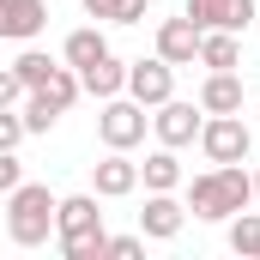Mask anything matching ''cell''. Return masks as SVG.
I'll return each instance as SVG.
<instances>
[{
    "mask_svg": "<svg viewBox=\"0 0 260 260\" xmlns=\"http://www.w3.org/2000/svg\"><path fill=\"white\" fill-rule=\"evenodd\" d=\"M248 200H254V170H242V164H212L206 176H194V182H188V212H194V218H206V224L236 218Z\"/></svg>",
    "mask_w": 260,
    "mask_h": 260,
    "instance_id": "1",
    "label": "cell"
},
{
    "mask_svg": "<svg viewBox=\"0 0 260 260\" xmlns=\"http://www.w3.org/2000/svg\"><path fill=\"white\" fill-rule=\"evenodd\" d=\"M103 212H97V194H67L55 200V248L67 260H103Z\"/></svg>",
    "mask_w": 260,
    "mask_h": 260,
    "instance_id": "2",
    "label": "cell"
},
{
    "mask_svg": "<svg viewBox=\"0 0 260 260\" xmlns=\"http://www.w3.org/2000/svg\"><path fill=\"white\" fill-rule=\"evenodd\" d=\"M6 236H12L18 248H43V242L55 236V194H49L43 182H18V188L6 194Z\"/></svg>",
    "mask_w": 260,
    "mask_h": 260,
    "instance_id": "3",
    "label": "cell"
},
{
    "mask_svg": "<svg viewBox=\"0 0 260 260\" xmlns=\"http://www.w3.org/2000/svg\"><path fill=\"white\" fill-rule=\"evenodd\" d=\"M151 127V115H145V103H133L127 91L121 97H103V109H97V139L109 145V151H133L139 139Z\"/></svg>",
    "mask_w": 260,
    "mask_h": 260,
    "instance_id": "4",
    "label": "cell"
},
{
    "mask_svg": "<svg viewBox=\"0 0 260 260\" xmlns=\"http://www.w3.org/2000/svg\"><path fill=\"white\" fill-rule=\"evenodd\" d=\"M200 151H206V164H248L254 133H248L242 115H206L200 121Z\"/></svg>",
    "mask_w": 260,
    "mask_h": 260,
    "instance_id": "5",
    "label": "cell"
},
{
    "mask_svg": "<svg viewBox=\"0 0 260 260\" xmlns=\"http://www.w3.org/2000/svg\"><path fill=\"white\" fill-rule=\"evenodd\" d=\"M127 97H133V103H145V109H157L164 97H176V67L164 61V55H151V61H127Z\"/></svg>",
    "mask_w": 260,
    "mask_h": 260,
    "instance_id": "6",
    "label": "cell"
},
{
    "mask_svg": "<svg viewBox=\"0 0 260 260\" xmlns=\"http://www.w3.org/2000/svg\"><path fill=\"white\" fill-rule=\"evenodd\" d=\"M200 121H206V109L200 103H176V97H164L157 103V115H151V133H157V145H194L200 139Z\"/></svg>",
    "mask_w": 260,
    "mask_h": 260,
    "instance_id": "7",
    "label": "cell"
},
{
    "mask_svg": "<svg viewBox=\"0 0 260 260\" xmlns=\"http://www.w3.org/2000/svg\"><path fill=\"white\" fill-rule=\"evenodd\" d=\"M49 30V0H0V43H37Z\"/></svg>",
    "mask_w": 260,
    "mask_h": 260,
    "instance_id": "8",
    "label": "cell"
},
{
    "mask_svg": "<svg viewBox=\"0 0 260 260\" xmlns=\"http://www.w3.org/2000/svg\"><path fill=\"white\" fill-rule=\"evenodd\" d=\"M182 12L194 18L200 30H236V37H242V30L254 24V0H188Z\"/></svg>",
    "mask_w": 260,
    "mask_h": 260,
    "instance_id": "9",
    "label": "cell"
},
{
    "mask_svg": "<svg viewBox=\"0 0 260 260\" xmlns=\"http://www.w3.org/2000/svg\"><path fill=\"white\" fill-rule=\"evenodd\" d=\"M133 188H139V164L127 151H109L103 164H91V194L97 200H127Z\"/></svg>",
    "mask_w": 260,
    "mask_h": 260,
    "instance_id": "10",
    "label": "cell"
},
{
    "mask_svg": "<svg viewBox=\"0 0 260 260\" xmlns=\"http://www.w3.org/2000/svg\"><path fill=\"white\" fill-rule=\"evenodd\" d=\"M157 55H164L170 67H194V61H200V24L188 18V12L157 24Z\"/></svg>",
    "mask_w": 260,
    "mask_h": 260,
    "instance_id": "11",
    "label": "cell"
},
{
    "mask_svg": "<svg viewBox=\"0 0 260 260\" xmlns=\"http://www.w3.org/2000/svg\"><path fill=\"white\" fill-rule=\"evenodd\" d=\"M182 224H188V206H182L176 194H151V200H145V212H139V236H151V242L182 236Z\"/></svg>",
    "mask_w": 260,
    "mask_h": 260,
    "instance_id": "12",
    "label": "cell"
},
{
    "mask_svg": "<svg viewBox=\"0 0 260 260\" xmlns=\"http://www.w3.org/2000/svg\"><path fill=\"white\" fill-rule=\"evenodd\" d=\"M79 85H85V97H121L127 91V61H115V55H103V61H91V67H79Z\"/></svg>",
    "mask_w": 260,
    "mask_h": 260,
    "instance_id": "13",
    "label": "cell"
},
{
    "mask_svg": "<svg viewBox=\"0 0 260 260\" xmlns=\"http://www.w3.org/2000/svg\"><path fill=\"white\" fill-rule=\"evenodd\" d=\"M200 109H206V115H242V79H236V73H206Z\"/></svg>",
    "mask_w": 260,
    "mask_h": 260,
    "instance_id": "14",
    "label": "cell"
},
{
    "mask_svg": "<svg viewBox=\"0 0 260 260\" xmlns=\"http://www.w3.org/2000/svg\"><path fill=\"white\" fill-rule=\"evenodd\" d=\"M139 182H145V194H176V188H182V157H176V145H157V151L139 164Z\"/></svg>",
    "mask_w": 260,
    "mask_h": 260,
    "instance_id": "15",
    "label": "cell"
},
{
    "mask_svg": "<svg viewBox=\"0 0 260 260\" xmlns=\"http://www.w3.org/2000/svg\"><path fill=\"white\" fill-rule=\"evenodd\" d=\"M200 67H206V73H236V67H242L236 30H200Z\"/></svg>",
    "mask_w": 260,
    "mask_h": 260,
    "instance_id": "16",
    "label": "cell"
},
{
    "mask_svg": "<svg viewBox=\"0 0 260 260\" xmlns=\"http://www.w3.org/2000/svg\"><path fill=\"white\" fill-rule=\"evenodd\" d=\"M103 55H109V37H103L97 24L73 30V37H67V49H61V61L73 67V73H79V67H91V61H103Z\"/></svg>",
    "mask_w": 260,
    "mask_h": 260,
    "instance_id": "17",
    "label": "cell"
},
{
    "mask_svg": "<svg viewBox=\"0 0 260 260\" xmlns=\"http://www.w3.org/2000/svg\"><path fill=\"white\" fill-rule=\"evenodd\" d=\"M18 115H24V133H49L67 109L49 97V91H24V109H18Z\"/></svg>",
    "mask_w": 260,
    "mask_h": 260,
    "instance_id": "18",
    "label": "cell"
},
{
    "mask_svg": "<svg viewBox=\"0 0 260 260\" xmlns=\"http://www.w3.org/2000/svg\"><path fill=\"white\" fill-rule=\"evenodd\" d=\"M230 248H236L242 260H260V212L242 206V212L230 218Z\"/></svg>",
    "mask_w": 260,
    "mask_h": 260,
    "instance_id": "19",
    "label": "cell"
},
{
    "mask_svg": "<svg viewBox=\"0 0 260 260\" xmlns=\"http://www.w3.org/2000/svg\"><path fill=\"white\" fill-rule=\"evenodd\" d=\"M12 73H18V85H24V91H37V85H49V73H55V61H49L43 49H24V55L12 61Z\"/></svg>",
    "mask_w": 260,
    "mask_h": 260,
    "instance_id": "20",
    "label": "cell"
},
{
    "mask_svg": "<svg viewBox=\"0 0 260 260\" xmlns=\"http://www.w3.org/2000/svg\"><path fill=\"white\" fill-rule=\"evenodd\" d=\"M103 254L109 260H139L145 254V236H103Z\"/></svg>",
    "mask_w": 260,
    "mask_h": 260,
    "instance_id": "21",
    "label": "cell"
},
{
    "mask_svg": "<svg viewBox=\"0 0 260 260\" xmlns=\"http://www.w3.org/2000/svg\"><path fill=\"white\" fill-rule=\"evenodd\" d=\"M18 145H24V115L0 109V151H18Z\"/></svg>",
    "mask_w": 260,
    "mask_h": 260,
    "instance_id": "22",
    "label": "cell"
},
{
    "mask_svg": "<svg viewBox=\"0 0 260 260\" xmlns=\"http://www.w3.org/2000/svg\"><path fill=\"white\" fill-rule=\"evenodd\" d=\"M24 182V164H18V151H0V194H12Z\"/></svg>",
    "mask_w": 260,
    "mask_h": 260,
    "instance_id": "23",
    "label": "cell"
},
{
    "mask_svg": "<svg viewBox=\"0 0 260 260\" xmlns=\"http://www.w3.org/2000/svg\"><path fill=\"white\" fill-rule=\"evenodd\" d=\"M12 103H24V85H18L12 67H0V109H12Z\"/></svg>",
    "mask_w": 260,
    "mask_h": 260,
    "instance_id": "24",
    "label": "cell"
},
{
    "mask_svg": "<svg viewBox=\"0 0 260 260\" xmlns=\"http://www.w3.org/2000/svg\"><path fill=\"white\" fill-rule=\"evenodd\" d=\"M145 18V0H115V12H109V24H139Z\"/></svg>",
    "mask_w": 260,
    "mask_h": 260,
    "instance_id": "25",
    "label": "cell"
},
{
    "mask_svg": "<svg viewBox=\"0 0 260 260\" xmlns=\"http://www.w3.org/2000/svg\"><path fill=\"white\" fill-rule=\"evenodd\" d=\"M85 12H91V18H109V12H115V0H85Z\"/></svg>",
    "mask_w": 260,
    "mask_h": 260,
    "instance_id": "26",
    "label": "cell"
},
{
    "mask_svg": "<svg viewBox=\"0 0 260 260\" xmlns=\"http://www.w3.org/2000/svg\"><path fill=\"white\" fill-rule=\"evenodd\" d=\"M254 200H260V170H254Z\"/></svg>",
    "mask_w": 260,
    "mask_h": 260,
    "instance_id": "27",
    "label": "cell"
}]
</instances>
